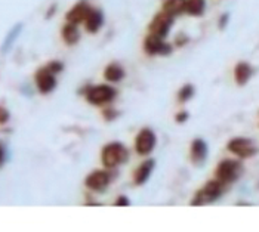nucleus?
Returning a JSON list of instances; mask_svg holds the SVG:
<instances>
[{
    "mask_svg": "<svg viewBox=\"0 0 259 232\" xmlns=\"http://www.w3.org/2000/svg\"><path fill=\"white\" fill-rule=\"evenodd\" d=\"M126 160H127V150L119 142H113L102 150V163L108 169L116 167L117 164L124 163Z\"/></svg>",
    "mask_w": 259,
    "mask_h": 232,
    "instance_id": "obj_1",
    "label": "nucleus"
},
{
    "mask_svg": "<svg viewBox=\"0 0 259 232\" xmlns=\"http://www.w3.org/2000/svg\"><path fill=\"white\" fill-rule=\"evenodd\" d=\"M222 187H224V183L220 182L218 179L207 182L206 187L197 193L194 201H193V204L194 206H199V204H207V203L215 201L217 198H220V195L222 194Z\"/></svg>",
    "mask_w": 259,
    "mask_h": 232,
    "instance_id": "obj_2",
    "label": "nucleus"
},
{
    "mask_svg": "<svg viewBox=\"0 0 259 232\" xmlns=\"http://www.w3.org/2000/svg\"><path fill=\"white\" fill-rule=\"evenodd\" d=\"M240 170H241V166H240L239 161L224 160L220 166L217 167V179L220 182H222L224 185L225 183H231V182H234L239 177Z\"/></svg>",
    "mask_w": 259,
    "mask_h": 232,
    "instance_id": "obj_3",
    "label": "nucleus"
},
{
    "mask_svg": "<svg viewBox=\"0 0 259 232\" xmlns=\"http://www.w3.org/2000/svg\"><path fill=\"white\" fill-rule=\"evenodd\" d=\"M116 97V90L110 86H95V87H91L86 94V98L91 104L94 105H102V104H107V102H111Z\"/></svg>",
    "mask_w": 259,
    "mask_h": 232,
    "instance_id": "obj_4",
    "label": "nucleus"
},
{
    "mask_svg": "<svg viewBox=\"0 0 259 232\" xmlns=\"http://www.w3.org/2000/svg\"><path fill=\"white\" fill-rule=\"evenodd\" d=\"M228 150L240 158H249L256 153L255 145L249 139H244V137H236V139L230 141Z\"/></svg>",
    "mask_w": 259,
    "mask_h": 232,
    "instance_id": "obj_5",
    "label": "nucleus"
},
{
    "mask_svg": "<svg viewBox=\"0 0 259 232\" xmlns=\"http://www.w3.org/2000/svg\"><path fill=\"white\" fill-rule=\"evenodd\" d=\"M172 18H174V17H170V15L166 14V12H161L159 15H156L153 22L150 24V31H151V34H154V36H157V37H164V36L169 33V28H170V25H172V22H174Z\"/></svg>",
    "mask_w": 259,
    "mask_h": 232,
    "instance_id": "obj_6",
    "label": "nucleus"
},
{
    "mask_svg": "<svg viewBox=\"0 0 259 232\" xmlns=\"http://www.w3.org/2000/svg\"><path fill=\"white\" fill-rule=\"evenodd\" d=\"M154 145H156V135L150 129L141 130L140 135L137 136V144H135V148H137L138 154H150L153 151Z\"/></svg>",
    "mask_w": 259,
    "mask_h": 232,
    "instance_id": "obj_7",
    "label": "nucleus"
},
{
    "mask_svg": "<svg viewBox=\"0 0 259 232\" xmlns=\"http://www.w3.org/2000/svg\"><path fill=\"white\" fill-rule=\"evenodd\" d=\"M36 83H37V87L41 94H49L54 90L57 80L54 77V73L49 68H43L36 74Z\"/></svg>",
    "mask_w": 259,
    "mask_h": 232,
    "instance_id": "obj_8",
    "label": "nucleus"
},
{
    "mask_svg": "<svg viewBox=\"0 0 259 232\" xmlns=\"http://www.w3.org/2000/svg\"><path fill=\"white\" fill-rule=\"evenodd\" d=\"M110 182V177H108V173L102 172V170H98V172H94L88 176L86 179V185L89 190H94V191H104L107 188Z\"/></svg>",
    "mask_w": 259,
    "mask_h": 232,
    "instance_id": "obj_9",
    "label": "nucleus"
},
{
    "mask_svg": "<svg viewBox=\"0 0 259 232\" xmlns=\"http://www.w3.org/2000/svg\"><path fill=\"white\" fill-rule=\"evenodd\" d=\"M145 51L151 55H156V54H161V55H166L170 52V48L167 44H164L161 41V37H157L154 34L148 36L145 40Z\"/></svg>",
    "mask_w": 259,
    "mask_h": 232,
    "instance_id": "obj_10",
    "label": "nucleus"
},
{
    "mask_svg": "<svg viewBox=\"0 0 259 232\" xmlns=\"http://www.w3.org/2000/svg\"><path fill=\"white\" fill-rule=\"evenodd\" d=\"M91 14V8L86 2H80L79 5H76L68 14H67V20L71 24H79L81 21L88 18V15Z\"/></svg>",
    "mask_w": 259,
    "mask_h": 232,
    "instance_id": "obj_11",
    "label": "nucleus"
},
{
    "mask_svg": "<svg viewBox=\"0 0 259 232\" xmlns=\"http://www.w3.org/2000/svg\"><path fill=\"white\" fill-rule=\"evenodd\" d=\"M102 14L100 11H91V14L88 15V18L84 20V25H86V30L89 33H97L102 25Z\"/></svg>",
    "mask_w": 259,
    "mask_h": 232,
    "instance_id": "obj_12",
    "label": "nucleus"
},
{
    "mask_svg": "<svg viewBox=\"0 0 259 232\" xmlns=\"http://www.w3.org/2000/svg\"><path fill=\"white\" fill-rule=\"evenodd\" d=\"M252 76V68L249 64L246 62H240L236 65V70H234V77H236V81L237 84H246L247 80Z\"/></svg>",
    "mask_w": 259,
    "mask_h": 232,
    "instance_id": "obj_13",
    "label": "nucleus"
},
{
    "mask_svg": "<svg viewBox=\"0 0 259 232\" xmlns=\"http://www.w3.org/2000/svg\"><path fill=\"white\" fill-rule=\"evenodd\" d=\"M207 155V147L204 144V141L201 139H196L191 145V157L196 163H203L204 158Z\"/></svg>",
    "mask_w": 259,
    "mask_h": 232,
    "instance_id": "obj_14",
    "label": "nucleus"
},
{
    "mask_svg": "<svg viewBox=\"0 0 259 232\" xmlns=\"http://www.w3.org/2000/svg\"><path fill=\"white\" fill-rule=\"evenodd\" d=\"M185 6H187V0H167L163 5V12L169 14L170 17H175L185 11Z\"/></svg>",
    "mask_w": 259,
    "mask_h": 232,
    "instance_id": "obj_15",
    "label": "nucleus"
},
{
    "mask_svg": "<svg viewBox=\"0 0 259 232\" xmlns=\"http://www.w3.org/2000/svg\"><path fill=\"white\" fill-rule=\"evenodd\" d=\"M153 167H154V160H147V161H144L140 167H138V170L135 172V182H137L138 185L144 183V182L148 179L150 173L153 172Z\"/></svg>",
    "mask_w": 259,
    "mask_h": 232,
    "instance_id": "obj_16",
    "label": "nucleus"
},
{
    "mask_svg": "<svg viewBox=\"0 0 259 232\" xmlns=\"http://www.w3.org/2000/svg\"><path fill=\"white\" fill-rule=\"evenodd\" d=\"M62 37H64V40H65L68 44H74L80 37L79 31H77L76 25H74V24H71V22H70L68 25H65V27H64V30H62Z\"/></svg>",
    "mask_w": 259,
    "mask_h": 232,
    "instance_id": "obj_17",
    "label": "nucleus"
},
{
    "mask_svg": "<svg viewBox=\"0 0 259 232\" xmlns=\"http://www.w3.org/2000/svg\"><path fill=\"white\" fill-rule=\"evenodd\" d=\"M104 76L107 80H110V81H119L123 78L124 76V73H123V70H121V67L119 65H116V64H113V65H108L107 68H105V73H104Z\"/></svg>",
    "mask_w": 259,
    "mask_h": 232,
    "instance_id": "obj_18",
    "label": "nucleus"
},
{
    "mask_svg": "<svg viewBox=\"0 0 259 232\" xmlns=\"http://www.w3.org/2000/svg\"><path fill=\"white\" fill-rule=\"evenodd\" d=\"M185 11L190 15H201L204 11V0H187Z\"/></svg>",
    "mask_w": 259,
    "mask_h": 232,
    "instance_id": "obj_19",
    "label": "nucleus"
},
{
    "mask_svg": "<svg viewBox=\"0 0 259 232\" xmlns=\"http://www.w3.org/2000/svg\"><path fill=\"white\" fill-rule=\"evenodd\" d=\"M22 28V25L21 24H18L9 34H8V37H6V40H5V44L2 46V52H6L11 46H12V43H14V40L18 37V34H20V30Z\"/></svg>",
    "mask_w": 259,
    "mask_h": 232,
    "instance_id": "obj_20",
    "label": "nucleus"
},
{
    "mask_svg": "<svg viewBox=\"0 0 259 232\" xmlns=\"http://www.w3.org/2000/svg\"><path fill=\"white\" fill-rule=\"evenodd\" d=\"M193 94H194V89H193V86H185L182 90L180 92V98L182 101H187L188 98L193 97Z\"/></svg>",
    "mask_w": 259,
    "mask_h": 232,
    "instance_id": "obj_21",
    "label": "nucleus"
},
{
    "mask_svg": "<svg viewBox=\"0 0 259 232\" xmlns=\"http://www.w3.org/2000/svg\"><path fill=\"white\" fill-rule=\"evenodd\" d=\"M8 120H9V113H8V110H5V108L0 107V123L3 124V123H6Z\"/></svg>",
    "mask_w": 259,
    "mask_h": 232,
    "instance_id": "obj_22",
    "label": "nucleus"
},
{
    "mask_svg": "<svg viewBox=\"0 0 259 232\" xmlns=\"http://www.w3.org/2000/svg\"><path fill=\"white\" fill-rule=\"evenodd\" d=\"M48 68H49L52 73H57V71H61V70H62V64H60V62H52V64L48 65Z\"/></svg>",
    "mask_w": 259,
    "mask_h": 232,
    "instance_id": "obj_23",
    "label": "nucleus"
},
{
    "mask_svg": "<svg viewBox=\"0 0 259 232\" xmlns=\"http://www.w3.org/2000/svg\"><path fill=\"white\" fill-rule=\"evenodd\" d=\"M116 204H117V206H127V204H129V201H127L124 197H120L119 200L116 201Z\"/></svg>",
    "mask_w": 259,
    "mask_h": 232,
    "instance_id": "obj_24",
    "label": "nucleus"
},
{
    "mask_svg": "<svg viewBox=\"0 0 259 232\" xmlns=\"http://www.w3.org/2000/svg\"><path fill=\"white\" fill-rule=\"evenodd\" d=\"M3 161H5V150H3V147L0 145V166L3 164Z\"/></svg>",
    "mask_w": 259,
    "mask_h": 232,
    "instance_id": "obj_25",
    "label": "nucleus"
},
{
    "mask_svg": "<svg viewBox=\"0 0 259 232\" xmlns=\"http://www.w3.org/2000/svg\"><path fill=\"white\" fill-rule=\"evenodd\" d=\"M185 118H187V113H181V116L177 117V120H178V121H184Z\"/></svg>",
    "mask_w": 259,
    "mask_h": 232,
    "instance_id": "obj_26",
    "label": "nucleus"
}]
</instances>
